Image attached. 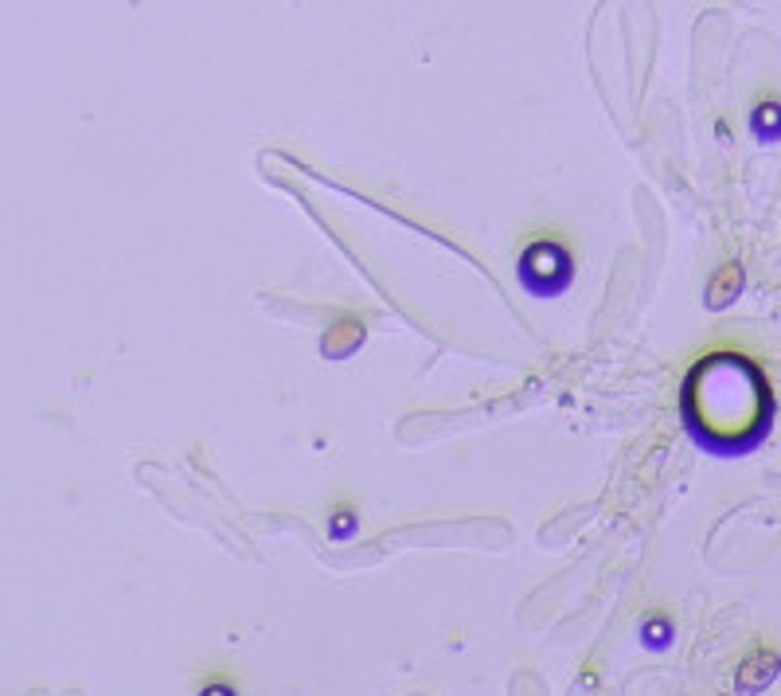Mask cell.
Here are the masks:
<instances>
[{
    "instance_id": "3",
    "label": "cell",
    "mask_w": 781,
    "mask_h": 696,
    "mask_svg": "<svg viewBox=\"0 0 781 696\" xmlns=\"http://www.w3.org/2000/svg\"><path fill=\"white\" fill-rule=\"evenodd\" d=\"M204 696H234L227 685H212V688H204Z\"/></svg>"
},
{
    "instance_id": "1",
    "label": "cell",
    "mask_w": 781,
    "mask_h": 696,
    "mask_svg": "<svg viewBox=\"0 0 781 696\" xmlns=\"http://www.w3.org/2000/svg\"><path fill=\"white\" fill-rule=\"evenodd\" d=\"M770 412L766 380L742 356H715L688 380V422L703 442L719 446V454H739L758 442L770 427Z\"/></svg>"
},
{
    "instance_id": "2",
    "label": "cell",
    "mask_w": 781,
    "mask_h": 696,
    "mask_svg": "<svg viewBox=\"0 0 781 696\" xmlns=\"http://www.w3.org/2000/svg\"><path fill=\"white\" fill-rule=\"evenodd\" d=\"M773 676H778V654H770V649H754L739 669V688L742 693H761Z\"/></svg>"
}]
</instances>
